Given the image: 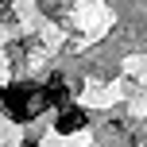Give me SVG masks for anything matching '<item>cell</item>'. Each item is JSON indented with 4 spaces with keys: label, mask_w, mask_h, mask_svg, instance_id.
<instances>
[{
    "label": "cell",
    "mask_w": 147,
    "mask_h": 147,
    "mask_svg": "<svg viewBox=\"0 0 147 147\" xmlns=\"http://www.w3.org/2000/svg\"><path fill=\"white\" fill-rule=\"evenodd\" d=\"M43 109H47V93H43V85H31V81H12V85L0 89V112H4V116H12V120H20V124L35 120Z\"/></svg>",
    "instance_id": "6da1fadb"
},
{
    "label": "cell",
    "mask_w": 147,
    "mask_h": 147,
    "mask_svg": "<svg viewBox=\"0 0 147 147\" xmlns=\"http://www.w3.org/2000/svg\"><path fill=\"white\" fill-rule=\"evenodd\" d=\"M89 124V112L78 109V105H66V109H58V120H54V132L70 136V132H81V128Z\"/></svg>",
    "instance_id": "7a4b0ae2"
}]
</instances>
